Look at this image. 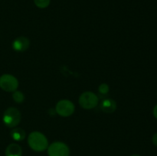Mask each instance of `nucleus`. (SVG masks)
Instances as JSON below:
<instances>
[{
  "label": "nucleus",
  "mask_w": 157,
  "mask_h": 156,
  "mask_svg": "<svg viewBox=\"0 0 157 156\" xmlns=\"http://www.w3.org/2000/svg\"><path fill=\"white\" fill-rule=\"evenodd\" d=\"M28 145L33 151H45L48 147V141L43 133L34 131L28 136Z\"/></svg>",
  "instance_id": "1"
},
{
  "label": "nucleus",
  "mask_w": 157,
  "mask_h": 156,
  "mask_svg": "<svg viewBox=\"0 0 157 156\" xmlns=\"http://www.w3.org/2000/svg\"><path fill=\"white\" fill-rule=\"evenodd\" d=\"M21 119V115L19 110L15 107H9L6 109L3 113L2 121L5 125L9 128H15L18 124Z\"/></svg>",
  "instance_id": "2"
},
{
  "label": "nucleus",
  "mask_w": 157,
  "mask_h": 156,
  "mask_svg": "<svg viewBox=\"0 0 157 156\" xmlns=\"http://www.w3.org/2000/svg\"><path fill=\"white\" fill-rule=\"evenodd\" d=\"M80 106L84 110H91L98 106L99 99L94 93L86 91L81 93L78 99Z\"/></svg>",
  "instance_id": "3"
},
{
  "label": "nucleus",
  "mask_w": 157,
  "mask_h": 156,
  "mask_svg": "<svg viewBox=\"0 0 157 156\" xmlns=\"http://www.w3.org/2000/svg\"><path fill=\"white\" fill-rule=\"evenodd\" d=\"M75 106L68 99H61L58 101L55 106L57 114L62 117H69L75 113Z\"/></svg>",
  "instance_id": "4"
},
{
  "label": "nucleus",
  "mask_w": 157,
  "mask_h": 156,
  "mask_svg": "<svg viewBox=\"0 0 157 156\" xmlns=\"http://www.w3.org/2000/svg\"><path fill=\"white\" fill-rule=\"evenodd\" d=\"M18 87V80L13 75L3 74L0 76V88L6 92H12L17 90Z\"/></svg>",
  "instance_id": "5"
},
{
  "label": "nucleus",
  "mask_w": 157,
  "mask_h": 156,
  "mask_svg": "<svg viewBox=\"0 0 157 156\" xmlns=\"http://www.w3.org/2000/svg\"><path fill=\"white\" fill-rule=\"evenodd\" d=\"M49 156H70V148L62 142H55L48 147Z\"/></svg>",
  "instance_id": "6"
},
{
  "label": "nucleus",
  "mask_w": 157,
  "mask_h": 156,
  "mask_svg": "<svg viewBox=\"0 0 157 156\" xmlns=\"http://www.w3.org/2000/svg\"><path fill=\"white\" fill-rule=\"evenodd\" d=\"M30 46V40L24 36H20L15 38L12 42V48L18 52H23L28 50Z\"/></svg>",
  "instance_id": "7"
},
{
  "label": "nucleus",
  "mask_w": 157,
  "mask_h": 156,
  "mask_svg": "<svg viewBox=\"0 0 157 156\" xmlns=\"http://www.w3.org/2000/svg\"><path fill=\"white\" fill-rule=\"evenodd\" d=\"M101 110L105 113H113L117 110V102L113 99L106 98L101 102Z\"/></svg>",
  "instance_id": "8"
},
{
  "label": "nucleus",
  "mask_w": 157,
  "mask_h": 156,
  "mask_svg": "<svg viewBox=\"0 0 157 156\" xmlns=\"http://www.w3.org/2000/svg\"><path fill=\"white\" fill-rule=\"evenodd\" d=\"M6 156H21L22 149L21 146L16 143H12L9 145L5 151Z\"/></svg>",
  "instance_id": "9"
},
{
  "label": "nucleus",
  "mask_w": 157,
  "mask_h": 156,
  "mask_svg": "<svg viewBox=\"0 0 157 156\" xmlns=\"http://www.w3.org/2000/svg\"><path fill=\"white\" fill-rule=\"evenodd\" d=\"M10 136L13 140L16 142H21L25 139L26 133L23 128L19 127H15L10 132Z\"/></svg>",
  "instance_id": "10"
},
{
  "label": "nucleus",
  "mask_w": 157,
  "mask_h": 156,
  "mask_svg": "<svg viewBox=\"0 0 157 156\" xmlns=\"http://www.w3.org/2000/svg\"><path fill=\"white\" fill-rule=\"evenodd\" d=\"M12 99L16 103H22L25 100V95L19 90H15L12 93Z\"/></svg>",
  "instance_id": "11"
},
{
  "label": "nucleus",
  "mask_w": 157,
  "mask_h": 156,
  "mask_svg": "<svg viewBox=\"0 0 157 156\" xmlns=\"http://www.w3.org/2000/svg\"><path fill=\"white\" fill-rule=\"evenodd\" d=\"M51 0H34L35 5L39 9H45L50 4Z\"/></svg>",
  "instance_id": "12"
},
{
  "label": "nucleus",
  "mask_w": 157,
  "mask_h": 156,
  "mask_svg": "<svg viewBox=\"0 0 157 156\" xmlns=\"http://www.w3.org/2000/svg\"><path fill=\"white\" fill-rule=\"evenodd\" d=\"M109 90L110 87L107 84H101L98 88V91L101 95H107L109 93Z\"/></svg>",
  "instance_id": "13"
},
{
  "label": "nucleus",
  "mask_w": 157,
  "mask_h": 156,
  "mask_svg": "<svg viewBox=\"0 0 157 156\" xmlns=\"http://www.w3.org/2000/svg\"><path fill=\"white\" fill-rule=\"evenodd\" d=\"M152 141H153V145H155L157 146V132L155 133L153 136V139H152Z\"/></svg>",
  "instance_id": "14"
},
{
  "label": "nucleus",
  "mask_w": 157,
  "mask_h": 156,
  "mask_svg": "<svg viewBox=\"0 0 157 156\" xmlns=\"http://www.w3.org/2000/svg\"><path fill=\"white\" fill-rule=\"evenodd\" d=\"M153 116H154V117L157 119V104L155 106L154 108H153Z\"/></svg>",
  "instance_id": "15"
},
{
  "label": "nucleus",
  "mask_w": 157,
  "mask_h": 156,
  "mask_svg": "<svg viewBox=\"0 0 157 156\" xmlns=\"http://www.w3.org/2000/svg\"><path fill=\"white\" fill-rule=\"evenodd\" d=\"M130 156H140V154H132V155Z\"/></svg>",
  "instance_id": "16"
}]
</instances>
